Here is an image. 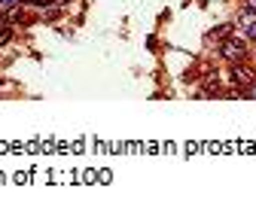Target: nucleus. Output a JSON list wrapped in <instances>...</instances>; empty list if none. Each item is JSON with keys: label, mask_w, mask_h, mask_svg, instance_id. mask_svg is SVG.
<instances>
[{"label": "nucleus", "mask_w": 256, "mask_h": 222, "mask_svg": "<svg viewBox=\"0 0 256 222\" xmlns=\"http://www.w3.org/2000/svg\"><path fill=\"white\" fill-rule=\"evenodd\" d=\"M244 40L241 37H226V40H222V46H220V55L222 58H229V61H241L244 58Z\"/></svg>", "instance_id": "1"}, {"label": "nucleus", "mask_w": 256, "mask_h": 222, "mask_svg": "<svg viewBox=\"0 0 256 222\" xmlns=\"http://www.w3.org/2000/svg\"><path fill=\"white\" fill-rule=\"evenodd\" d=\"M232 73H235V85H238V88H250V85L256 82V73H253L250 67H244L241 61H235V67H232Z\"/></svg>", "instance_id": "2"}, {"label": "nucleus", "mask_w": 256, "mask_h": 222, "mask_svg": "<svg viewBox=\"0 0 256 222\" xmlns=\"http://www.w3.org/2000/svg\"><path fill=\"white\" fill-rule=\"evenodd\" d=\"M253 24H256V12H250V9H244V12H241V15L235 18V27H241L244 34H247V30H250Z\"/></svg>", "instance_id": "3"}, {"label": "nucleus", "mask_w": 256, "mask_h": 222, "mask_svg": "<svg viewBox=\"0 0 256 222\" xmlns=\"http://www.w3.org/2000/svg\"><path fill=\"white\" fill-rule=\"evenodd\" d=\"M229 34H232V27H229V24H226V27H216V30H214V34H210V37H208V40H216V37H220V40H226V37H229Z\"/></svg>", "instance_id": "4"}, {"label": "nucleus", "mask_w": 256, "mask_h": 222, "mask_svg": "<svg viewBox=\"0 0 256 222\" xmlns=\"http://www.w3.org/2000/svg\"><path fill=\"white\" fill-rule=\"evenodd\" d=\"M10 37H12V30H10L6 24H0V46H6V43H10Z\"/></svg>", "instance_id": "5"}, {"label": "nucleus", "mask_w": 256, "mask_h": 222, "mask_svg": "<svg viewBox=\"0 0 256 222\" xmlns=\"http://www.w3.org/2000/svg\"><path fill=\"white\" fill-rule=\"evenodd\" d=\"M24 3H34V6H49V3H55V0H24Z\"/></svg>", "instance_id": "6"}, {"label": "nucleus", "mask_w": 256, "mask_h": 222, "mask_svg": "<svg viewBox=\"0 0 256 222\" xmlns=\"http://www.w3.org/2000/svg\"><path fill=\"white\" fill-rule=\"evenodd\" d=\"M16 3H22V0H0V9H10V6H16Z\"/></svg>", "instance_id": "7"}, {"label": "nucleus", "mask_w": 256, "mask_h": 222, "mask_svg": "<svg viewBox=\"0 0 256 222\" xmlns=\"http://www.w3.org/2000/svg\"><path fill=\"white\" fill-rule=\"evenodd\" d=\"M244 9H250V12H256V0H247V3H244Z\"/></svg>", "instance_id": "8"}, {"label": "nucleus", "mask_w": 256, "mask_h": 222, "mask_svg": "<svg viewBox=\"0 0 256 222\" xmlns=\"http://www.w3.org/2000/svg\"><path fill=\"white\" fill-rule=\"evenodd\" d=\"M247 37H250V40H256V24H253V27L247 30Z\"/></svg>", "instance_id": "9"}]
</instances>
